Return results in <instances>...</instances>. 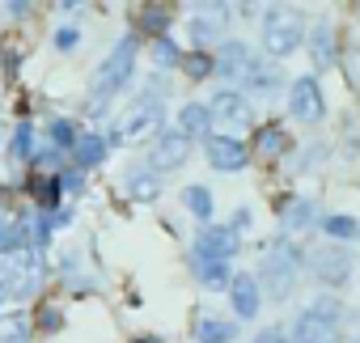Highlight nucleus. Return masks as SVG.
Listing matches in <instances>:
<instances>
[{"instance_id":"30","label":"nucleus","mask_w":360,"mask_h":343,"mask_svg":"<svg viewBox=\"0 0 360 343\" xmlns=\"http://www.w3.org/2000/svg\"><path fill=\"white\" fill-rule=\"evenodd\" d=\"M322 229H326L330 238H356V233H360V225H356L352 216H326Z\"/></svg>"},{"instance_id":"15","label":"nucleus","mask_w":360,"mask_h":343,"mask_svg":"<svg viewBox=\"0 0 360 343\" xmlns=\"http://www.w3.org/2000/svg\"><path fill=\"white\" fill-rule=\"evenodd\" d=\"M309 56H314L318 68H326V64L335 60V26H330V22H318V26H314V34H309Z\"/></svg>"},{"instance_id":"22","label":"nucleus","mask_w":360,"mask_h":343,"mask_svg":"<svg viewBox=\"0 0 360 343\" xmlns=\"http://www.w3.org/2000/svg\"><path fill=\"white\" fill-rule=\"evenodd\" d=\"M191 267H195V276H200L204 284H225V288H229V280H233V276H229V263H217V259H204V254H195Z\"/></svg>"},{"instance_id":"27","label":"nucleus","mask_w":360,"mask_h":343,"mask_svg":"<svg viewBox=\"0 0 360 343\" xmlns=\"http://www.w3.org/2000/svg\"><path fill=\"white\" fill-rule=\"evenodd\" d=\"M13 157L18 161H30V148H34V127L30 123H18V131H13Z\"/></svg>"},{"instance_id":"1","label":"nucleus","mask_w":360,"mask_h":343,"mask_svg":"<svg viewBox=\"0 0 360 343\" xmlns=\"http://www.w3.org/2000/svg\"><path fill=\"white\" fill-rule=\"evenodd\" d=\"M297 271H301V254H297L284 238H280V242H271V246H267V254H263V284H267V292H271L276 301H284V297L292 292Z\"/></svg>"},{"instance_id":"34","label":"nucleus","mask_w":360,"mask_h":343,"mask_svg":"<svg viewBox=\"0 0 360 343\" xmlns=\"http://www.w3.org/2000/svg\"><path fill=\"white\" fill-rule=\"evenodd\" d=\"M39 326H43V330H60V326H64V313H60L56 305H43V309H39Z\"/></svg>"},{"instance_id":"14","label":"nucleus","mask_w":360,"mask_h":343,"mask_svg":"<svg viewBox=\"0 0 360 343\" xmlns=\"http://www.w3.org/2000/svg\"><path fill=\"white\" fill-rule=\"evenodd\" d=\"M217 72L221 77H242V72H250V51H246V43H225L221 47V60H217Z\"/></svg>"},{"instance_id":"24","label":"nucleus","mask_w":360,"mask_h":343,"mask_svg":"<svg viewBox=\"0 0 360 343\" xmlns=\"http://www.w3.org/2000/svg\"><path fill=\"white\" fill-rule=\"evenodd\" d=\"M0 343H30V318H0Z\"/></svg>"},{"instance_id":"37","label":"nucleus","mask_w":360,"mask_h":343,"mask_svg":"<svg viewBox=\"0 0 360 343\" xmlns=\"http://www.w3.org/2000/svg\"><path fill=\"white\" fill-rule=\"evenodd\" d=\"M343 68H347V81H352V89H360V51H352Z\"/></svg>"},{"instance_id":"31","label":"nucleus","mask_w":360,"mask_h":343,"mask_svg":"<svg viewBox=\"0 0 360 343\" xmlns=\"http://www.w3.org/2000/svg\"><path fill=\"white\" fill-rule=\"evenodd\" d=\"M34 195H39L43 208H56V204H60V183H56V179H39V183H34Z\"/></svg>"},{"instance_id":"3","label":"nucleus","mask_w":360,"mask_h":343,"mask_svg":"<svg viewBox=\"0 0 360 343\" xmlns=\"http://www.w3.org/2000/svg\"><path fill=\"white\" fill-rule=\"evenodd\" d=\"M131 68H136V39H123V43L102 60V68H98V77H94L98 98H110L115 89H123V85L131 81Z\"/></svg>"},{"instance_id":"33","label":"nucleus","mask_w":360,"mask_h":343,"mask_svg":"<svg viewBox=\"0 0 360 343\" xmlns=\"http://www.w3.org/2000/svg\"><path fill=\"white\" fill-rule=\"evenodd\" d=\"M22 246V238H18V225L13 221H0V254H13Z\"/></svg>"},{"instance_id":"20","label":"nucleus","mask_w":360,"mask_h":343,"mask_svg":"<svg viewBox=\"0 0 360 343\" xmlns=\"http://www.w3.org/2000/svg\"><path fill=\"white\" fill-rule=\"evenodd\" d=\"M217 13H225V9H212V13H204V18H195V22H191V34H195V43H200V47H204V43H217V39L225 34V22H221Z\"/></svg>"},{"instance_id":"26","label":"nucleus","mask_w":360,"mask_h":343,"mask_svg":"<svg viewBox=\"0 0 360 343\" xmlns=\"http://www.w3.org/2000/svg\"><path fill=\"white\" fill-rule=\"evenodd\" d=\"M136 18H140V30H153L157 39H161V30L169 26V13H165L161 5H144V9H136Z\"/></svg>"},{"instance_id":"5","label":"nucleus","mask_w":360,"mask_h":343,"mask_svg":"<svg viewBox=\"0 0 360 343\" xmlns=\"http://www.w3.org/2000/svg\"><path fill=\"white\" fill-rule=\"evenodd\" d=\"M238 246H242V238H238L233 225H208V229L195 238V254L217 259V263H229V259L238 254Z\"/></svg>"},{"instance_id":"18","label":"nucleus","mask_w":360,"mask_h":343,"mask_svg":"<svg viewBox=\"0 0 360 343\" xmlns=\"http://www.w3.org/2000/svg\"><path fill=\"white\" fill-rule=\"evenodd\" d=\"M233 335H238V326L225 322V318H195V339L200 343H229Z\"/></svg>"},{"instance_id":"29","label":"nucleus","mask_w":360,"mask_h":343,"mask_svg":"<svg viewBox=\"0 0 360 343\" xmlns=\"http://www.w3.org/2000/svg\"><path fill=\"white\" fill-rule=\"evenodd\" d=\"M77 144V127L68 119H56L51 123V148H72Z\"/></svg>"},{"instance_id":"8","label":"nucleus","mask_w":360,"mask_h":343,"mask_svg":"<svg viewBox=\"0 0 360 343\" xmlns=\"http://www.w3.org/2000/svg\"><path fill=\"white\" fill-rule=\"evenodd\" d=\"M187 157H191V140L183 131H161L157 136V144H153V165L157 169H178Z\"/></svg>"},{"instance_id":"4","label":"nucleus","mask_w":360,"mask_h":343,"mask_svg":"<svg viewBox=\"0 0 360 343\" xmlns=\"http://www.w3.org/2000/svg\"><path fill=\"white\" fill-rule=\"evenodd\" d=\"M301 22H292V18H267L263 22V47H267V56H276V60H284V56H292L297 47H301Z\"/></svg>"},{"instance_id":"25","label":"nucleus","mask_w":360,"mask_h":343,"mask_svg":"<svg viewBox=\"0 0 360 343\" xmlns=\"http://www.w3.org/2000/svg\"><path fill=\"white\" fill-rule=\"evenodd\" d=\"M183 200H187V208H191L200 221H208V216H212V191H208V187H200V183H195V187H187V191H183Z\"/></svg>"},{"instance_id":"9","label":"nucleus","mask_w":360,"mask_h":343,"mask_svg":"<svg viewBox=\"0 0 360 343\" xmlns=\"http://www.w3.org/2000/svg\"><path fill=\"white\" fill-rule=\"evenodd\" d=\"M208 161H212V169L233 174V169L246 165V148H242L233 136H208Z\"/></svg>"},{"instance_id":"12","label":"nucleus","mask_w":360,"mask_h":343,"mask_svg":"<svg viewBox=\"0 0 360 343\" xmlns=\"http://www.w3.org/2000/svg\"><path fill=\"white\" fill-rule=\"evenodd\" d=\"M157 119H161V102H157V98H153V102H140L136 110H127V119H123V127H119V140H136V136H144Z\"/></svg>"},{"instance_id":"13","label":"nucleus","mask_w":360,"mask_h":343,"mask_svg":"<svg viewBox=\"0 0 360 343\" xmlns=\"http://www.w3.org/2000/svg\"><path fill=\"white\" fill-rule=\"evenodd\" d=\"M288 148H292V140H288V131H284V127L267 123V127H259V131H255V153H259L263 161H280Z\"/></svg>"},{"instance_id":"16","label":"nucleus","mask_w":360,"mask_h":343,"mask_svg":"<svg viewBox=\"0 0 360 343\" xmlns=\"http://www.w3.org/2000/svg\"><path fill=\"white\" fill-rule=\"evenodd\" d=\"M72 157H77V165H81V169H89V165H98V161L106 157V140H102L98 131H85V136H77Z\"/></svg>"},{"instance_id":"11","label":"nucleus","mask_w":360,"mask_h":343,"mask_svg":"<svg viewBox=\"0 0 360 343\" xmlns=\"http://www.w3.org/2000/svg\"><path fill=\"white\" fill-rule=\"evenodd\" d=\"M229 301L238 318H255L259 313V280L255 276H233L229 280Z\"/></svg>"},{"instance_id":"38","label":"nucleus","mask_w":360,"mask_h":343,"mask_svg":"<svg viewBox=\"0 0 360 343\" xmlns=\"http://www.w3.org/2000/svg\"><path fill=\"white\" fill-rule=\"evenodd\" d=\"M255 343H288V339H284V330L267 326V330H259V335H255Z\"/></svg>"},{"instance_id":"7","label":"nucleus","mask_w":360,"mask_h":343,"mask_svg":"<svg viewBox=\"0 0 360 343\" xmlns=\"http://www.w3.org/2000/svg\"><path fill=\"white\" fill-rule=\"evenodd\" d=\"M309 271L322 280V284H343L347 271H352V254L343 246H322L309 254Z\"/></svg>"},{"instance_id":"21","label":"nucleus","mask_w":360,"mask_h":343,"mask_svg":"<svg viewBox=\"0 0 360 343\" xmlns=\"http://www.w3.org/2000/svg\"><path fill=\"white\" fill-rule=\"evenodd\" d=\"M246 81H250V89L255 93H263V98H271L276 93V85H280V68L271 64H250V72H246Z\"/></svg>"},{"instance_id":"17","label":"nucleus","mask_w":360,"mask_h":343,"mask_svg":"<svg viewBox=\"0 0 360 343\" xmlns=\"http://www.w3.org/2000/svg\"><path fill=\"white\" fill-rule=\"evenodd\" d=\"M178 123H183V136H187V140H191V136H204L208 123H212V110H208L204 102H187L183 110H178Z\"/></svg>"},{"instance_id":"2","label":"nucleus","mask_w":360,"mask_h":343,"mask_svg":"<svg viewBox=\"0 0 360 343\" xmlns=\"http://www.w3.org/2000/svg\"><path fill=\"white\" fill-rule=\"evenodd\" d=\"M297 343H339V305L330 297L314 301L297 318Z\"/></svg>"},{"instance_id":"36","label":"nucleus","mask_w":360,"mask_h":343,"mask_svg":"<svg viewBox=\"0 0 360 343\" xmlns=\"http://www.w3.org/2000/svg\"><path fill=\"white\" fill-rule=\"evenodd\" d=\"M56 183H60V191H81V169H64Z\"/></svg>"},{"instance_id":"23","label":"nucleus","mask_w":360,"mask_h":343,"mask_svg":"<svg viewBox=\"0 0 360 343\" xmlns=\"http://www.w3.org/2000/svg\"><path fill=\"white\" fill-rule=\"evenodd\" d=\"M284 225L288 229H309L314 225V204L309 200H288L284 204Z\"/></svg>"},{"instance_id":"39","label":"nucleus","mask_w":360,"mask_h":343,"mask_svg":"<svg viewBox=\"0 0 360 343\" xmlns=\"http://www.w3.org/2000/svg\"><path fill=\"white\" fill-rule=\"evenodd\" d=\"M131 343H165V339H157V335H140V339H131Z\"/></svg>"},{"instance_id":"28","label":"nucleus","mask_w":360,"mask_h":343,"mask_svg":"<svg viewBox=\"0 0 360 343\" xmlns=\"http://www.w3.org/2000/svg\"><path fill=\"white\" fill-rule=\"evenodd\" d=\"M153 60H157L161 68H174V64H183V51H178V47H174L165 34H161V39L153 43Z\"/></svg>"},{"instance_id":"32","label":"nucleus","mask_w":360,"mask_h":343,"mask_svg":"<svg viewBox=\"0 0 360 343\" xmlns=\"http://www.w3.org/2000/svg\"><path fill=\"white\" fill-rule=\"evenodd\" d=\"M183 68H187V72H191V77L200 81V77H208V72H217V60L200 51V56H191V60H183Z\"/></svg>"},{"instance_id":"6","label":"nucleus","mask_w":360,"mask_h":343,"mask_svg":"<svg viewBox=\"0 0 360 343\" xmlns=\"http://www.w3.org/2000/svg\"><path fill=\"white\" fill-rule=\"evenodd\" d=\"M288 110H292V119H301V123H318L322 119V93H318V81L314 77H301V81H292V89H288Z\"/></svg>"},{"instance_id":"19","label":"nucleus","mask_w":360,"mask_h":343,"mask_svg":"<svg viewBox=\"0 0 360 343\" xmlns=\"http://www.w3.org/2000/svg\"><path fill=\"white\" fill-rule=\"evenodd\" d=\"M157 191H161V183H157V174H153V169H136V174H127V195H131L136 204H148V200H157Z\"/></svg>"},{"instance_id":"10","label":"nucleus","mask_w":360,"mask_h":343,"mask_svg":"<svg viewBox=\"0 0 360 343\" xmlns=\"http://www.w3.org/2000/svg\"><path fill=\"white\" fill-rule=\"evenodd\" d=\"M212 119H221V123H233V127H246L250 123V102L238 93V89H221L217 98H212Z\"/></svg>"},{"instance_id":"35","label":"nucleus","mask_w":360,"mask_h":343,"mask_svg":"<svg viewBox=\"0 0 360 343\" xmlns=\"http://www.w3.org/2000/svg\"><path fill=\"white\" fill-rule=\"evenodd\" d=\"M77 39H81V34H77L72 26H60V30H56V47H60V51H72Z\"/></svg>"}]
</instances>
